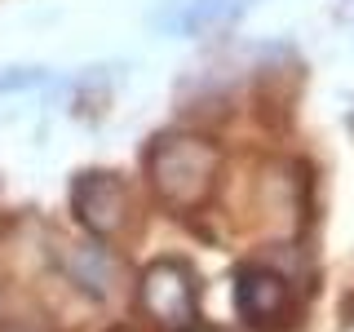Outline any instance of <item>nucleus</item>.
Listing matches in <instances>:
<instances>
[{
  "label": "nucleus",
  "mask_w": 354,
  "mask_h": 332,
  "mask_svg": "<svg viewBox=\"0 0 354 332\" xmlns=\"http://www.w3.org/2000/svg\"><path fill=\"white\" fill-rule=\"evenodd\" d=\"M147 164H151L155 191L169 199V204L186 208L208 191V177H213L217 155L195 138H169V142H160V147L151 151Z\"/></svg>",
  "instance_id": "obj_1"
},
{
  "label": "nucleus",
  "mask_w": 354,
  "mask_h": 332,
  "mask_svg": "<svg viewBox=\"0 0 354 332\" xmlns=\"http://www.w3.org/2000/svg\"><path fill=\"white\" fill-rule=\"evenodd\" d=\"M71 199H75V217H80L93 235H106V230H115L120 221H124V186L111 173H84L80 182H75Z\"/></svg>",
  "instance_id": "obj_3"
},
{
  "label": "nucleus",
  "mask_w": 354,
  "mask_h": 332,
  "mask_svg": "<svg viewBox=\"0 0 354 332\" xmlns=\"http://www.w3.org/2000/svg\"><path fill=\"white\" fill-rule=\"evenodd\" d=\"M36 80H40V71H9V75H0V93H5V89H27Z\"/></svg>",
  "instance_id": "obj_7"
},
{
  "label": "nucleus",
  "mask_w": 354,
  "mask_h": 332,
  "mask_svg": "<svg viewBox=\"0 0 354 332\" xmlns=\"http://www.w3.org/2000/svg\"><path fill=\"white\" fill-rule=\"evenodd\" d=\"M243 5H248V0H182L177 18H169L164 27H169V31H182V36H204V31L230 22Z\"/></svg>",
  "instance_id": "obj_5"
},
{
  "label": "nucleus",
  "mask_w": 354,
  "mask_h": 332,
  "mask_svg": "<svg viewBox=\"0 0 354 332\" xmlns=\"http://www.w3.org/2000/svg\"><path fill=\"white\" fill-rule=\"evenodd\" d=\"M283 302H288V288H283L279 275L261 270V266H248V270L239 275L235 306H239V315L248 319V324H270V319L283 310Z\"/></svg>",
  "instance_id": "obj_4"
},
{
  "label": "nucleus",
  "mask_w": 354,
  "mask_h": 332,
  "mask_svg": "<svg viewBox=\"0 0 354 332\" xmlns=\"http://www.w3.org/2000/svg\"><path fill=\"white\" fill-rule=\"evenodd\" d=\"M66 275H71L80 288H88L93 297H102L106 284H111V257H106V248H97V243L71 248V252H66Z\"/></svg>",
  "instance_id": "obj_6"
},
{
  "label": "nucleus",
  "mask_w": 354,
  "mask_h": 332,
  "mask_svg": "<svg viewBox=\"0 0 354 332\" xmlns=\"http://www.w3.org/2000/svg\"><path fill=\"white\" fill-rule=\"evenodd\" d=\"M142 306L160 328H191L195 319V279L182 261H155L142 275Z\"/></svg>",
  "instance_id": "obj_2"
}]
</instances>
